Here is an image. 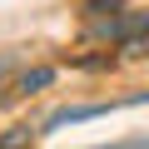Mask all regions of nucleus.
Returning <instances> with one entry per match:
<instances>
[{
    "mask_svg": "<svg viewBox=\"0 0 149 149\" xmlns=\"http://www.w3.org/2000/svg\"><path fill=\"white\" fill-rule=\"evenodd\" d=\"M50 80H55V70L40 65V70H25V74H20V85H15V90H20V95H35V90H45Z\"/></svg>",
    "mask_w": 149,
    "mask_h": 149,
    "instance_id": "obj_2",
    "label": "nucleus"
},
{
    "mask_svg": "<svg viewBox=\"0 0 149 149\" xmlns=\"http://www.w3.org/2000/svg\"><path fill=\"white\" fill-rule=\"evenodd\" d=\"M100 35H109L124 55H144L149 50V10H134V15H109L100 25Z\"/></svg>",
    "mask_w": 149,
    "mask_h": 149,
    "instance_id": "obj_1",
    "label": "nucleus"
},
{
    "mask_svg": "<svg viewBox=\"0 0 149 149\" xmlns=\"http://www.w3.org/2000/svg\"><path fill=\"white\" fill-rule=\"evenodd\" d=\"M5 74H10V60H5V55H0V80H5Z\"/></svg>",
    "mask_w": 149,
    "mask_h": 149,
    "instance_id": "obj_3",
    "label": "nucleus"
}]
</instances>
